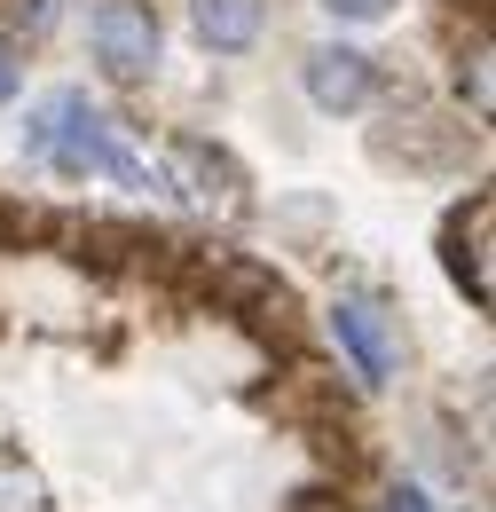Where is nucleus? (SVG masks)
<instances>
[{
    "label": "nucleus",
    "instance_id": "f257e3e1",
    "mask_svg": "<svg viewBox=\"0 0 496 512\" xmlns=\"http://www.w3.org/2000/svg\"><path fill=\"white\" fill-rule=\"evenodd\" d=\"M24 150L56 174H87V182H119V190H158V158H142L119 134L103 103H87V87H56L24 111Z\"/></svg>",
    "mask_w": 496,
    "mask_h": 512
},
{
    "label": "nucleus",
    "instance_id": "f03ea898",
    "mask_svg": "<svg viewBox=\"0 0 496 512\" xmlns=\"http://www.w3.org/2000/svg\"><path fill=\"white\" fill-rule=\"evenodd\" d=\"M87 48L111 87H150L166 64V24L150 0H95L87 8Z\"/></svg>",
    "mask_w": 496,
    "mask_h": 512
},
{
    "label": "nucleus",
    "instance_id": "7ed1b4c3",
    "mask_svg": "<svg viewBox=\"0 0 496 512\" xmlns=\"http://www.w3.org/2000/svg\"><path fill=\"white\" fill-rule=\"evenodd\" d=\"M158 197L197 205V213H213V205L229 213V205H245V166L221 142H205V134H174L166 158H158Z\"/></svg>",
    "mask_w": 496,
    "mask_h": 512
},
{
    "label": "nucleus",
    "instance_id": "20e7f679",
    "mask_svg": "<svg viewBox=\"0 0 496 512\" xmlns=\"http://www.w3.org/2000/svg\"><path fill=\"white\" fill-rule=\"evenodd\" d=\"M300 87H308V103L323 119H363L378 95H386V71H378L371 48H355V40H323L300 56Z\"/></svg>",
    "mask_w": 496,
    "mask_h": 512
},
{
    "label": "nucleus",
    "instance_id": "39448f33",
    "mask_svg": "<svg viewBox=\"0 0 496 512\" xmlns=\"http://www.w3.org/2000/svg\"><path fill=\"white\" fill-rule=\"evenodd\" d=\"M323 323H331L339 355L355 363V379H363V386H386L394 371H402V339H394V308H386L378 292H331Z\"/></svg>",
    "mask_w": 496,
    "mask_h": 512
},
{
    "label": "nucleus",
    "instance_id": "423d86ee",
    "mask_svg": "<svg viewBox=\"0 0 496 512\" xmlns=\"http://www.w3.org/2000/svg\"><path fill=\"white\" fill-rule=\"evenodd\" d=\"M489 237H496V197L489 190H473L449 221H441V268H449V284H457L473 308H489V300H496V253H489Z\"/></svg>",
    "mask_w": 496,
    "mask_h": 512
},
{
    "label": "nucleus",
    "instance_id": "0eeeda50",
    "mask_svg": "<svg viewBox=\"0 0 496 512\" xmlns=\"http://www.w3.org/2000/svg\"><path fill=\"white\" fill-rule=\"evenodd\" d=\"M189 32L205 56H252L268 32V0H189Z\"/></svg>",
    "mask_w": 496,
    "mask_h": 512
},
{
    "label": "nucleus",
    "instance_id": "6e6552de",
    "mask_svg": "<svg viewBox=\"0 0 496 512\" xmlns=\"http://www.w3.org/2000/svg\"><path fill=\"white\" fill-rule=\"evenodd\" d=\"M457 103L473 127H489L496 87H489V24H473V40H457Z\"/></svg>",
    "mask_w": 496,
    "mask_h": 512
},
{
    "label": "nucleus",
    "instance_id": "1a4fd4ad",
    "mask_svg": "<svg viewBox=\"0 0 496 512\" xmlns=\"http://www.w3.org/2000/svg\"><path fill=\"white\" fill-rule=\"evenodd\" d=\"M63 0H0V48H40L56 40Z\"/></svg>",
    "mask_w": 496,
    "mask_h": 512
},
{
    "label": "nucleus",
    "instance_id": "9d476101",
    "mask_svg": "<svg viewBox=\"0 0 496 512\" xmlns=\"http://www.w3.org/2000/svg\"><path fill=\"white\" fill-rule=\"evenodd\" d=\"M0 512H40V473L0 449Z\"/></svg>",
    "mask_w": 496,
    "mask_h": 512
},
{
    "label": "nucleus",
    "instance_id": "9b49d317",
    "mask_svg": "<svg viewBox=\"0 0 496 512\" xmlns=\"http://www.w3.org/2000/svg\"><path fill=\"white\" fill-rule=\"evenodd\" d=\"M315 8H323L331 24H386L402 0H315Z\"/></svg>",
    "mask_w": 496,
    "mask_h": 512
},
{
    "label": "nucleus",
    "instance_id": "f8f14e48",
    "mask_svg": "<svg viewBox=\"0 0 496 512\" xmlns=\"http://www.w3.org/2000/svg\"><path fill=\"white\" fill-rule=\"evenodd\" d=\"M378 512H434V505H426L418 481H386V489H378Z\"/></svg>",
    "mask_w": 496,
    "mask_h": 512
},
{
    "label": "nucleus",
    "instance_id": "ddd939ff",
    "mask_svg": "<svg viewBox=\"0 0 496 512\" xmlns=\"http://www.w3.org/2000/svg\"><path fill=\"white\" fill-rule=\"evenodd\" d=\"M473 512H481V505H473Z\"/></svg>",
    "mask_w": 496,
    "mask_h": 512
}]
</instances>
